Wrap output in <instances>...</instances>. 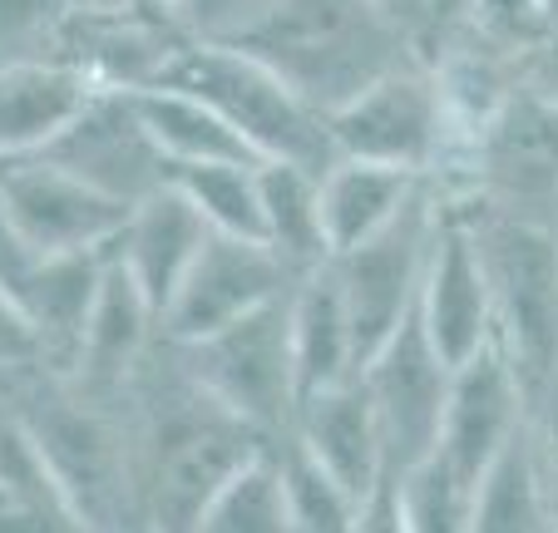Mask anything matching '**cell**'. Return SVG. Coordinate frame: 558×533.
Instances as JSON below:
<instances>
[{
	"label": "cell",
	"instance_id": "obj_17",
	"mask_svg": "<svg viewBox=\"0 0 558 533\" xmlns=\"http://www.w3.org/2000/svg\"><path fill=\"white\" fill-rule=\"evenodd\" d=\"M158 341H163L158 306L134 282V272L109 252L105 287H99L95 316H89V331H85V346H80V361H74L70 380L85 396L105 400V405H124L138 371L158 351Z\"/></svg>",
	"mask_w": 558,
	"mask_h": 533
},
{
	"label": "cell",
	"instance_id": "obj_31",
	"mask_svg": "<svg viewBox=\"0 0 558 533\" xmlns=\"http://www.w3.org/2000/svg\"><path fill=\"white\" fill-rule=\"evenodd\" d=\"M396 499H401L405 533H470L474 489L440 450L396 480Z\"/></svg>",
	"mask_w": 558,
	"mask_h": 533
},
{
	"label": "cell",
	"instance_id": "obj_23",
	"mask_svg": "<svg viewBox=\"0 0 558 533\" xmlns=\"http://www.w3.org/2000/svg\"><path fill=\"white\" fill-rule=\"evenodd\" d=\"M421 183H425L421 173L376 163V158L341 154L337 163L322 173V218H327L331 257L386 228V222L421 193Z\"/></svg>",
	"mask_w": 558,
	"mask_h": 533
},
{
	"label": "cell",
	"instance_id": "obj_25",
	"mask_svg": "<svg viewBox=\"0 0 558 533\" xmlns=\"http://www.w3.org/2000/svg\"><path fill=\"white\" fill-rule=\"evenodd\" d=\"M129 99H134L148 138H154L158 154L169 158V163H218V158L267 163L208 99L189 95L179 84H148V89H134Z\"/></svg>",
	"mask_w": 558,
	"mask_h": 533
},
{
	"label": "cell",
	"instance_id": "obj_33",
	"mask_svg": "<svg viewBox=\"0 0 558 533\" xmlns=\"http://www.w3.org/2000/svg\"><path fill=\"white\" fill-rule=\"evenodd\" d=\"M464 35L529 60L538 50V40L548 35V11H544V0H474Z\"/></svg>",
	"mask_w": 558,
	"mask_h": 533
},
{
	"label": "cell",
	"instance_id": "obj_35",
	"mask_svg": "<svg viewBox=\"0 0 558 533\" xmlns=\"http://www.w3.org/2000/svg\"><path fill=\"white\" fill-rule=\"evenodd\" d=\"M529 425L538 439V464L548 480V504H554V533H558V376L529 400Z\"/></svg>",
	"mask_w": 558,
	"mask_h": 533
},
{
	"label": "cell",
	"instance_id": "obj_18",
	"mask_svg": "<svg viewBox=\"0 0 558 533\" xmlns=\"http://www.w3.org/2000/svg\"><path fill=\"white\" fill-rule=\"evenodd\" d=\"M529 420V390L514 376L509 355L499 346H485L470 355L464 366H454L450 405H445V429H440V455L464 474V484H480L499 450L509 445L519 425Z\"/></svg>",
	"mask_w": 558,
	"mask_h": 533
},
{
	"label": "cell",
	"instance_id": "obj_36",
	"mask_svg": "<svg viewBox=\"0 0 558 533\" xmlns=\"http://www.w3.org/2000/svg\"><path fill=\"white\" fill-rule=\"evenodd\" d=\"M524 80L534 84L538 95L558 99V15L548 21V35L538 40V50L524 60Z\"/></svg>",
	"mask_w": 558,
	"mask_h": 533
},
{
	"label": "cell",
	"instance_id": "obj_1",
	"mask_svg": "<svg viewBox=\"0 0 558 533\" xmlns=\"http://www.w3.org/2000/svg\"><path fill=\"white\" fill-rule=\"evenodd\" d=\"M129 439H134L138 504L144 529L163 533H198L213 494L222 489L238 464L257 450L277 445L243 415H232L189 366L179 346L163 336L148 366L138 371L134 390L124 400Z\"/></svg>",
	"mask_w": 558,
	"mask_h": 533
},
{
	"label": "cell",
	"instance_id": "obj_26",
	"mask_svg": "<svg viewBox=\"0 0 558 533\" xmlns=\"http://www.w3.org/2000/svg\"><path fill=\"white\" fill-rule=\"evenodd\" d=\"M470 533H554V504H548V480L529 420L474 484Z\"/></svg>",
	"mask_w": 558,
	"mask_h": 533
},
{
	"label": "cell",
	"instance_id": "obj_15",
	"mask_svg": "<svg viewBox=\"0 0 558 533\" xmlns=\"http://www.w3.org/2000/svg\"><path fill=\"white\" fill-rule=\"evenodd\" d=\"M31 158H50V163L89 178V183L109 189L124 203H144L148 193L169 183V158L158 154V144L148 138L144 119H138L134 99L124 89H99L95 105L74 119L45 154Z\"/></svg>",
	"mask_w": 558,
	"mask_h": 533
},
{
	"label": "cell",
	"instance_id": "obj_20",
	"mask_svg": "<svg viewBox=\"0 0 558 533\" xmlns=\"http://www.w3.org/2000/svg\"><path fill=\"white\" fill-rule=\"evenodd\" d=\"M95 95L99 84L70 60H5L0 64V154H45L95 105Z\"/></svg>",
	"mask_w": 558,
	"mask_h": 533
},
{
	"label": "cell",
	"instance_id": "obj_30",
	"mask_svg": "<svg viewBox=\"0 0 558 533\" xmlns=\"http://www.w3.org/2000/svg\"><path fill=\"white\" fill-rule=\"evenodd\" d=\"M277 460H282V484L296 533H356L361 499L306 450L302 439L296 435L277 439Z\"/></svg>",
	"mask_w": 558,
	"mask_h": 533
},
{
	"label": "cell",
	"instance_id": "obj_4",
	"mask_svg": "<svg viewBox=\"0 0 558 533\" xmlns=\"http://www.w3.org/2000/svg\"><path fill=\"white\" fill-rule=\"evenodd\" d=\"M454 203L470 218L489 272L495 346L509 355L514 376L534 400L558 376V218L499 208L480 193H464Z\"/></svg>",
	"mask_w": 558,
	"mask_h": 533
},
{
	"label": "cell",
	"instance_id": "obj_29",
	"mask_svg": "<svg viewBox=\"0 0 558 533\" xmlns=\"http://www.w3.org/2000/svg\"><path fill=\"white\" fill-rule=\"evenodd\" d=\"M169 183L189 193V203L213 222L218 232H238V238H263V163H238V158H218V163H169Z\"/></svg>",
	"mask_w": 558,
	"mask_h": 533
},
{
	"label": "cell",
	"instance_id": "obj_9",
	"mask_svg": "<svg viewBox=\"0 0 558 533\" xmlns=\"http://www.w3.org/2000/svg\"><path fill=\"white\" fill-rule=\"evenodd\" d=\"M327 119L341 154L376 158V163L405 168V173H421V178H430L440 168L445 144H450L430 54L396 64L390 74L366 84L356 99H347Z\"/></svg>",
	"mask_w": 558,
	"mask_h": 533
},
{
	"label": "cell",
	"instance_id": "obj_39",
	"mask_svg": "<svg viewBox=\"0 0 558 533\" xmlns=\"http://www.w3.org/2000/svg\"><path fill=\"white\" fill-rule=\"evenodd\" d=\"M129 5H134V11H144V15H163V21H179V0H129Z\"/></svg>",
	"mask_w": 558,
	"mask_h": 533
},
{
	"label": "cell",
	"instance_id": "obj_10",
	"mask_svg": "<svg viewBox=\"0 0 558 533\" xmlns=\"http://www.w3.org/2000/svg\"><path fill=\"white\" fill-rule=\"evenodd\" d=\"M138 203L114 198L109 189L50 158H5L0 178V222L11 238L35 252H99L114 247Z\"/></svg>",
	"mask_w": 558,
	"mask_h": 533
},
{
	"label": "cell",
	"instance_id": "obj_8",
	"mask_svg": "<svg viewBox=\"0 0 558 533\" xmlns=\"http://www.w3.org/2000/svg\"><path fill=\"white\" fill-rule=\"evenodd\" d=\"M371 390V405L380 420V445H386V484H396L405 470L440 450L445 429V405H450L454 366L440 355V346L430 341L421 322V306L411 312V322L390 336L376 351L366 371H361Z\"/></svg>",
	"mask_w": 558,
	"mask_h": 533
},
{
	"label": "cell",
	"instance_id": "obj_40",
	"mask_svg": "<svg viewBox=\"0 0 558 533\" xmlns=\"http://www.w3.org/2000/svg\"><path fill=\"white\" fill-rule=\"evenodd\" d=\"M80 5H95V11H119V5H129V0H80Z\"/></svg>",
	"mask_w": 558,
	"mask_h": 533
},
{
	"label": "cell",
	"instance_id": "obj_24",
	"mask_svg": "<svg viewBox=\"0 0 558 533\" xmlns=\"http://www.w3.org/2000/svg\"><path fill=\"white\" fill-rule=\"evenodd\" d=\"M0 523L11 533H85V519L74 509L70 489L60 484V474L25 429V420L11 410H5V429H0Z\"/></svg>",
	"mask_w": 558,
	"mask_h": 533
},
{
	"label": "cell",
	"instance_id": "obj_2",
	"mask_svg": "<svg viewBox=\"0 0 558 533\" xmlns=\"http://www.w3.org/2000/svg\"><path fill=\"white\" fill-rule=\"evenodd\" d=\"M5 410L25 420L45 460L70 489L85 533L144 529L134 439L124 405L85 396L64 371H5Z\"/></svg>",
	"mask_w": 558,
	"mask_h": 533
},
{
	"label": "cell",
	"instance_id": "obj_6",
	"mask_svg": "<svg viewBox=\"0 0 558 533\" xmlns=\"http://www.w3.org/2000/svg\"><path fill=\"white\" fill-rule=\"evenodd\" d=\"M183 366L247 425L282 439L296 425V346H292V292L257 312L238 316L232 326L203 336V341H173Z\"/></svg>",
	"mask_w": 558,
	"mask_h": 533
},
{
	"label": "cell",
	"instance_id": "obj_27",
	"mask_svg": "<svg viewBox=\"0 0 558 533\" xmlns=\"http://www.w3.org/2000/svg\"><path fill=\"white\" fill-rule=\"evenodd\" d=\"M263 232L267 247L296 267H327L331 262V238H327V218H322V173L287 158H267L263 163Z\"/></svg>",
	"mask_w": 558,
	"mask_h": 533
},
{
	"label": "cell",
	"instance_id": "obj_28",
	"mask_svg": "<svg viewBox=\"0 0 558 533\" xmlns=\"http://www.w3.org/2000/svg\"><path fill=\"white\" fill-rule=\"evenodd\" d=\"M198 533H296L277 445L257 450L253 460L238 464L222 480V489L213 494L208 513H203Z\"/></svg>",
	"mask_w": 558,
	"mask_h": 533
},
{
	"label": "cell",
	"instance_id": "obj_12",
	"mask_svg": "<svg viewBox=\"0 0 558 533\" xmlns=\"http://www.w3.org/2000/svg\"><path fill=\"white\" fill-rule=\"evenodd\" d=\"M296 267H287L263 238L238 232H208L203 252L193 257L189 277L163 306V336L169 341H203V336L232 326L238 316L277 302L296 287Z\"/></svg>",
	"mask_w": 558,
	"mask_h": 533
},
{
	"label": "cell",
	"instance_id": "obj_38",
	"mask_svg": "<svg viewBox=\"0 0 558 533\" xmlns=\"http://www.w3.org/2000/svg\"><path fill=\"white\" fill-rule=\"evenodd\" d=\"M470 5L474 0H430V21H435V40H430V54L440 50L450 35L464 31V21H470Z\"/></svg>",
	"mask_w": 558,
	"mask_h": 533
},
{
	"label": "cell",
	"instance_id": "obj_22",
	"mask_svg": "<svg viewBox=\"0 0 558 533\" xmlns=\"http://www.w3.org/2000/svg\"><path fill=\"white\" fill-rule=\"evenodd\" d=\"M292 346H296V376L302 396L337 380L361 376L356 322H351L347 292H341L337 267H312L292 287Z\"/></svg>",
	"mask_w": 558,
	"mask_h": 533
},
{
	"label": "cell",
	"instance_id": "obj_16",
	"mask_svg": "<svg viewBox=\"0 0 558 533\" xmlns=\"http://www.w3.org/2000/svg\"><path fill=\"white\" fill-rule=\"evenodd\" d=\"M189 40L193 35L179 21L144 15L134 5H119V11L74 5L54 60H70L74 70H85L99 89L134 95V89H148V84L163 80L173 70V60L189 50Z\"/></svg>",
	"mask_w": 558,
	"mask_h": 533
},
{
	"label": "cell",
	"instance_id": "obj_11",
	"mask_svg": "<svg viewBox=\"0 0 558 533\" xmlns=\"http://www.w3.org/2000/svg\"><path fill=\"white\" fill-rule=\"evenodd\" d=\"M109 247L99 252H35L0 232V306L31 322L50 361L70 376L105 287Z\"/></svg>",
	"mask_w": 558,
	"mask_h": 533
},
{
	"label": "cell",
	"instance_id": "obj_13",
	"mask_svg": "<svg viewBox=\"0 0 558 533\" xmlns=\"http://www.w3.org/2000/svg\"><path fill=\"white\" fill-rule=\"evenodd\" d=\"M421 322L450 366H464L470 355L495 346V292H489L485 257H480V242H474L464 208L445 193L430 242V267H425L421 287Z\"/></svg>",
	"mask_w": 558,
	"mask_h": 533
},
{
	"label": "cell",
	"instance_id": "obj_21",
	"mask_svg": "<svg viewBox=\"0 0 558 533\" xmlns=\"http://www.w3.org/2000/svg\"><path fill=\"white\" fill-rule=\"evenodd\" d=\"M213 222L203 218L189 203V193H179L173 183H163L158 193H148L134 208V218L124 222V232L114 238V257L124 262L134 282L148 292V302L158 306V322H163V306L179 292V282L189 277L193 257L203 252Z\"/></svg>",
	"mask_w": 558,
	"mask_h": 533
},
{
	"label": "cell",
	"instance_id": "obj_19",
	"mask_svg": "<svg viewBox=\"0 0 558 533\" xmlns=\"http://www.w3.org/2000/svg\"><path fill=\"white\" fill-rule=\"evenodd\" d=\"M292 435L302 439L306 450L327 464L361 504L386 484L380 420H376V405H371V390L361 376L322 386V390H306V396L296 400Z\"/></svg>",
	"mask_w": 558,
	"mask_h": 533
},
{
	"label": "cell",
	"instance_id": "obj_3",
	"mask_svg": "<svg viewBox=\"0 0 558 533\" xmlns=\"http://www.w3.org/2000/svg\"><path fill=\"white\" fill-rule=\"evenodd\" d=\"M232 45L272 64L322 114H337L380 74L425 54L376 0H277Z\"/></svg>",
	"mask_w": 558,
	"mask_h": 533
},
{
	"label": "cell",
	"instance_id": "obj_5",
	"mask_svg": "<svg viewBox=\"0 0 558 533\" xmlns=\"http://www.w3.org/2000/svg\"><path fill=\"white\" fill-rule=\"evenodd\" d=\"M158 84H179L189 95L208 99L263 158H287V163H302L312 173H327L341 158L331 119L296 84H287L272 64L247 54L243 45L189 40V50L173 60V70Z\"/></svg>",
	"mask_w": 558,
	"mask_h": 533
},
{
	"label": "cell",
	"instance_id": "obj_7",
	"mask_svg": "<svg viewBox=\"0 0 558 533\" xmlns=\"http://www.w3.org/2000/svg\"><path fill=\"white\" fill-rule=\"evenodd\" d=\"M435 222H440V193L425 178L421 193L386 228L331 257V267L341 277V292H347V306H351V322H356L361 371L376 361L380 346L401 331L411 322V312L421 306Z\"/></svg>",
	"mask_w": 558,
	"mask_h": 533
},
{
	"label": "cell",
	"instance_id": "obj_32",
	"mask_svg": "<svg viewBox=\"0 0 558 533\" xmlns=\"http://www.w3.org/2000/svg\"><path fill=\"white\" fill-rule=\"evenodd\" d=\"M74 5L80 0H0L5 60H54Z\"/></svg>",
	"mask_w": 558,
	"mask_h": 533
},
{
	"label": "cell",
	"instance_id": "obj_34",
	"mask_svg": "<svg viewBox=\"0 0 558 533\" xmlns=\"http://www.w3.org/2000/svg\"><path fill=\"white\" fill-rule=\"evenodd\" d=\"M277 0H179V25L193 35V40L208 45H232L243 40Z\"/></svg>",
	"mask_w": 558,
	"mask_h": 533
},
{
	"label": "cell",
	"instance_id": "obj_14",
	"mask_svg": "<svg viewBox=\"0 0 558 533\" xmlns=\"http://www.w3.org/2000/svg\"><path fill=\"white\" fill-rule=\"evenodd\" d=\"M470 193L499 208L558 218V99L538 95L529 80L519 84V95L505 105L474 154Z\"/></svg>",
	"mask_w": 558,
	"mask_h": 533
},
{
	"label": "cell",
	"instance_id": "obj_37",
	"mask_svg": "<svg viewBox=\"0 0 558 533\" xmlns=\"http://www.w3.org/2000/svg\"><path fill=\"white\" fill-rule=\"evenodd\" d=\"M380 11L390 15V21L401 25L405 35H411L415 45H421L425 54H430V40H435V21H430V0H376Z\"/></svg>",
	"mask_w": 558,
	"mask_h": 533
}]
</instances>
